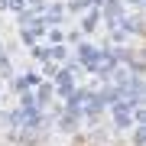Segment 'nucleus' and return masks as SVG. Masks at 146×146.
<instances>
[{"label":"nucleus","mask_w":146,"mask_h":146,"mask_svg":"<svg viewBox=\"0 0 146 146\" xmlns=\"http://www.w3.org/2000/svg\"><path fill=\"white\" fill-rule=\"evenodd\" d=\"M143 143H146V127L136 123V130H133V146H143Z\"/></svg>","instance_id":"obj_9"},{"label":"nucleus","mask_w":146,"mask_h":146,"mask_svg":"<svg viewBox=\"0 0 146 146\" xmlns=\"http://www.w3.org/2000/svg\"><path fill=\"white\" fill-rule=\"evenodd\" d=\"M7 10L10 13H23L26 10V0H7Z\"/></svg>","instance_id":"obj_10"},{"label":"nucleus","mask_w":146,"mask_h":146,"mask_svg":"<svg viewBox=\"0 0 146 146\" xmlns=\"http://www.w3.org/2000/svg\"><path fill=\"white\" fill-rule=\"evenodd\" d=\"M0 75H7V78L13 75V72H10V58H7L3 52H0Z\"/></svg>","instance_id":"obj_13"},{"label":"nucleus","mask_w":146,"mask_h":146,"mask_svg":"<svg viewBox=\"0 0 146 146\" xmlns=\"http://www.w3.org/2000/svg\"><path fill=\"white\" fill-rule=\"evenodd\" d=\"M78 68L88 72V75H98V68H101V46L81 42L78 46Z\"/></svg>","instance_id":"obj_1"},{"label":"nucleus","mask_w":146,"mask_h":146,"mask_svg":"<svg viewBox=\"0 0 146 146\" xmlns=\"http://www.w3.org/2000/svg\"><path fill=\"white\" fill-rule=\"evenodd\" d=\"M75 123H78V114H68V110L58 114V130H62V133H72Z\"/></svg>","instance_id":"obj_7"},{"label":"nucleus","mask_w":146,"mask_h":146,"mask_svg":"<svg viewBox=\"0 0 146 146\" xmlns=\"http://www.w3.org/2000/svg\"><path fill=\"white\" fill-rule=\"evenodd\" d=\"M49 62H55V65L68 62V49L62 46V42H52V46H49Z\"/></svg>","instance_id":"obj_6"},{"label":"nucleus","mask_w":146,"mask_h":146,"mask_svg":"<svg viewBox=\"0 0 146 146\" xmlns=\"http://www.w3.org/2000/svg\"><path fill=\"white\" fill-rule=\"evenodd\" d=\"M33 49V58H39V62H49V46H29Z\"/></svg>","instance_id":"obj_8"},{"label":"nucleus","mask_w":146,"mask_h":146,"mask_svg":"<svg viewBox=\"0 0 146 146\" xmlns=\"http://www.w3.org/2000/svg\"><path fill=\"white\" fill-rule=\"evenodd\" d=\"M46 36H49V42H65V33L62 29H46Z\"/></svg>","instance_id":"obj_12"},{"label":"nucleus","mask_w":146,"mask_h":146,"mask_svg":"<svg viewBox=\"0 0 146 146\" xmlns=\"http://www.w3.org/2000/svg\"><path fill=\"white\" fill-rule=\"evenodd\" d=\"M52 94H55V84L39 81V84H36V91H33V101H36V107H46L49 101H52Z\"/></svg>","instance_id":"obj_3"},{"label":"nucleus","mask_w":146,"mask_h":146,"mask_svg":"<svg viewBox=\"0 0 146 146\" xmlns=\"http://www.w3.org/2000/svg\"><path fill=\"white\" fill-rule=\"evenodd\" d=\"M98 23H101V7H88V13L81 16V29L84 33H94Z\"/></svg>","instance_id":"obj_4"},{"label":"nucleus","mask_w":146,"mask_h":146,"mask_svg":"<svg viewBox=\"0 0 146 146\" xmlns=\"http://www.w3.org/2000/svg\"><path fill=\"white\" fill-rule=\"evenodd\" d=\"M127 3H130V7H143V0H127Z\"/></svg>","instance_id":"obj_14"},{"label":"nucleus","mask_w":146,"mask_h":146,"mask_svg":"<svg viewBox=\"0 0 146 146\" xmlns=\"http://www.w3.org/2000/svg\"><path fill=\"white\" fill-rule=\"evenodd\" d=\"M123 0H104L101 3V20L107 23V26H120L123 23Z\"/></svg>","instance_id":"obj_2"},{"label":"nucleus","mask_w":146,"mask_h":146,"mask_svg":"<svg viewBox=\"0 0 146 146\" xmlns=\"http://www.w3.org/2000/svg\"><path fill=\"white\" fill-rule=\"evenodd\" d=\"M0 10H7V0H0Z\"/></svg>","instance_id":"obj_15"},{"label":"nucleus","mask_w":146,"mask_h":146,"mask_svg":"<svg viewBox=\"0 0 146 146\" xmlns=\"http://www.w3.org/2000/svg\"><path fill=\"white\" fill-rule=\"evenodd\" d=\"M120 26L127 29V36H140V33H143V16H140V13L123 16V23H120Z\"/></svg>","instance_id":"obj_5"},{"label":"nucleus","mask_w":146,"mask_h":146,"mask_svg":"<svg viewBox=\"0 0 146 146\" xmlns=\"http://www.w3.org/2000/svg\"><path fill=\"white\" fill-rule=\"evenodd\" d=\"M23 81H26L29 88H36V84L42 81V75H39V72H26V75H23Z\"/></svg>","instance_id":"obj_11"}]
</instances>
